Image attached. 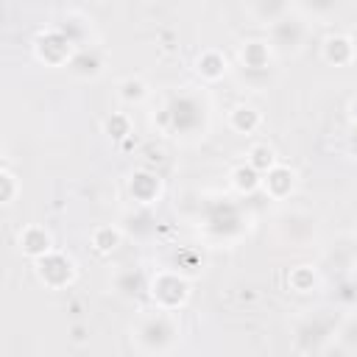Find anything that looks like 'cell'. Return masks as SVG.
<instances>
[{"label": "cell", "mask_w": 357, "mask_h": 357, "mask_svg": "<svg viewBox=\"0 0 357 357\" xmlns=\"http://www.w3.org/2000/svg\"><path fill=\"white\" fill-rule=\"evenodd\" d=\"M0 181H3L0 201H3V204H11V201H14V195H17V187H20V184H17V178H14V173L6 167V170L0 173Z\"/></svg>", "instance_id": "44dd1931"}, {"label": "cell", "mask_w": 357, "mask_h": 357, "mask_svg": "<svg viewBox=\"0 0 357 357\" xmlns=\"http://www.w3.org/2000/svg\"><path fill=\"white\" fill-rule=\"evenodd\" d=\"M248 156H251L248 165H251L254 170H271V167H273V151H271L268 145H254Z\"/></svg>", "instance_id": "e0dca14e"}, {"label": "cell", "mask_w": 357, "mask_h": 357, "mask_svg": "<svg viewBox=\"0 0 357 357\" xmlns=\"http://www.w3.org/2000/svg\"><path fill=\"white\" fill-rule=\"evenodd\" d=\"M254 11L265 25H271V22H276L287 14V0H257Z\"/></svg>", "instance_id": "7c38bea8"}, {"label": "cell", "mask_w": 357, "mask_h": 357, "mask_svg": "<svg viewBox=\"0 0 357 357\" xmlns=\"http://www.w3.org/2000/svg\"><path fill=\"white\" fill-rule=\"evenodd\" d=\"M36 45H47V50H36L45 64H70V59L75 56L73 53L75 45L70 42V36L61 28H50L47 33H42L36 39Z\"/></svg>", "instance_id": "5b68a950"}, {"label": "cell", "mask_w": 357, "mask_h": 357, "mask_svg": "<svg viewBox=\"0 0 357 357\" xmlns=\"http://www.w3.org/2000/svg\"><path fill=\"white\" fill-rule=\"evenodd\" d=\"M131 337L137 340V346L142 351H167V349H173V343L178 337V326L173 324V318L167 312H153V315H145L137 321Z\"/></svg>", "instance_id": "7a4b0ae2"}, {"label": "cell", "mask_w": 357, "mask_h": 357, "mask_svg": "<svg viewBox=\"0 0 357 357\" xmlns=\"http://www.w3.org/2000/svg\"><path fill=\"white\" fill-rule=\"evenodd\" d=\"M304 39H307V22L301 17L284 14L282 20L271 22V47H276L279 53H296V50H301Z\"/></svg>", "instance_id": "3957f363"}, {"label": "cell", "mask_w": 357, "mask_h": 357, "mask_svg": "<svg viewBox=\"0 0 357 357\" xmlns=\"http://www.w3.org/2000/svg\"><path fill=\"white\" fill-rule=\"evenodd\" d=\"M153 298L165 307V310H173L178 307L184 298H187V282L178 276V273H159L153 279V287H151Z\"/></svg>", "instance_id": "8992f818"}, {"label": "cell", "mask_w": 357, "mask_h": 357, "mask_svg": "<svg viewBox=\"0 0 357 357\" xmlns=\"http://www.w3.org/2000/svg\"><path fill=\"white\" fill-rule=\"evenodd\" d=\"M165 120L173 134H195V131H204L206 106L198 95L181 92V95L170 98V103L165 106Z\"/></svg>", "instance_id": "6da1fadb"}, {"label": "cell", "mask_w": 357, "mask_h": 357, "mask_svg": "<svg viewBox=\"0 0 357 357\" xmlns=\"http://www.w3.org/2000/svg\"><path fill=\"white\" fill-rule=\"evenodd\" d=\"M89 50H92V47H78L75 56L70 59V67H73L75 73H81V75H95V73L100 70V61L92 59Z\"/></svg>", "instance_id": "5bb4252c"}, {"label": "cell", "mask_w": 357, "mask_h": 357, "mask_svg": "<svg viewBox=\"0 0 357 357\" xmlns=\"http://www.w3.org/2000/svg\"><path fill=\"white\" fill-rule=\"evenodd\" d=\"M20 251H25L33 259L45 257L47 251H53L50 248V234L42 226H28L25 231H20Z\"/></svg>", "instance_id": "52a82bcc"}, {"label": "cell", "mask_w": 357, "mask_h": 357, "mask_svg": "<svg viewBox=\"0 0 357 357\" xmlns=\"http://www.w3.org/2000/svg\"><path fill=\"white\" fill-rule=\"evenodd\" d=\"M240 56H243V67H245L248 73H259V70L268 67L271 47H268L265 42H245V47H243Z\"/></svg>", "instance_id": "30bf717a"}, {"label": "cell", "mask_w": 357, "mask_h": 357, "mask_svg": "<svg viewBox=\"0 0 357 357\" xmlns=\"http://www.w3.org/2000/svg\"><path fill=\"white\" fill-rule=\"evenodd\" d=\"M92 240H95V245H98V251H112L114 245H117V240H120V234L114 231V229H98L95 234H92Z\"/></svg>", "instance_id": "ffe728a7"}, {"label": "cell", "mask_w": 357, "mask_h": 357, "mask_svg": "<svg viewBox=\"0 0 357 357\" xmlns=\"http://www.w3.org/2000/svg\"><path fill=\"white\" fill-rule=\"evenodd\" d=\"M198 73H201L204 78H209V81L220 78V75L226 73V61H223V56L215 53V50H206V53L198 59Z\"/></svg>", "instance_id": "8fae6325"}, {"label": "cell", "mask_w": 357, "mask_h": 357, "mask_svg": "<svg viewBox=\"0 0 357 357\" xmlns=\"http://www.w3.org/2000/svg\"><path fill=\"white\" fill-rule=\"evenodd\" d=\"M351 42H354V53H357V33H354V36H351Z\"/></svg>", "instance_id": "603a6c76"}, {"label": "cell", "mask_w": 357, "mask_h": 357, "mask_svg": "<svg viewBox=\"0 0 357 357\" xmlns=\"http://www.w3.org/2000/svg\"><path fill=\"white\" fill-rule=\"evenodd\" d=\"M340 6H343V0H298V8L310 17H318V20L332 17Z\"/></svg>", "instance_id": "4fadbf2b"}, {"label": "cell", "mask_w": 357, "mask_h": 357, "mask_svg": "<svg viewBox=\"0 0 357 357\" xmlns=\"http://www.w3.org/2000/svg\"><path fill=\"white\" fill-rule=\"evenodd\" d=\"M257 170L248 165V167H237L234 173H231V184L240 190V192H248V190H254L257 187Z\"/></svg>", "instance_id": "ac0fdd59"}, {"label": "cell", "mask_w": 357, "mask_h": 357, "mask_svg": "<svg viewBox=\"0 0 357 357\" xmlns=\"http://www.w3.org/2000/svg\"><path fill=\"white\" fill-rule=\"evenodd\" d=\"M114 284H117V290H120L123 296H131V293H139V290H142V276L134 273V271H123Z\"/></svg>", "instance_id": "d6986e66"}, {"label": "cell", "mask_w": 357, "mask_h": 357, "mask_svg": "<svg viewBox=\"0 0 357 357\" xmlns=\"http://www.w3.org/2000/svg\"><path fill=\"white\" fill-rule=\"evenodd\" d=\"M36 273L47 287H64L73 279V262L64 254L47 251L45 257L36 259Z\"/></svg>", "instance_id": "277c9868"}, {"label": "cell", "mask_w": 357, "mask_h": 357, "mask_svg": "<svg viewBox=\"0 0 357 357\" xmlns=\"http://www.w3.org/2000/svg\"><path fill=\"white\" fill-rule=\"evenodd\" d=\"M293 181H296V176H293L290 167L273 165V167L268 170V176H265V190H268L273 198H284V195L293 190Z\"/></svg>", "instance_id": "9c48e42d"}, {"label": "cell", "mask_w": 357, "mask_h": 357, "mask_svg": "<svg viewBox=\"0 0 357 357\" xmlns=\"http://www.w3.org/2000/svg\"><path fill=\"white\" fill-rule=\"evenodd\" d=\"M231 126L237 128V131H254L257 126H259V114L251 109V106H237L234 112H231Z\"/></svg>", "instance_id": "9a60e30c"}, {"label": "cell", "mask_w": 357, "mask_h": 357, "mask_svg": "<svg viewBox=\"0 0 357 357\" xmlns=\"http://www.w3.org/2000/svg\"><path fill=\"white\" fill-rule=\"evenodd\" d=\"M354 56V42L349 36H329L324 42V59L332 64H349Z\"/></svg>", "instance_id": "ba28073f"}, {"label": "cell", "mask_w": 357, "mask_h": 357, "mask_svg": "<svg viewBox=\"0 0 357 357\" xmlns=\"http://www.w3.org/2000/svg\"><path fill=\"white\" fill-rule=\"evenodd\" d=\"M106 131H109L112 137H117V139H120V137H126V134H128V120H126L123 114H112V117L106 120Z\"/></svg>", "instance_id": "7402d4cb"}, {"label": "cell", "mask_w": 357, "mask_h": 357, "mask_svg": "<svg viewBox=\"0 0 357 357\" xmlns=\"http://www.w3.org/2000/svg\"><path fill=\"white\" fill-rule=\"evenodd\" d=\"M145 95H148V89H145V84H142L139 78H126V81L120 84V98H123L126 103H139Z\"/></svg>", "instance_id": "2e32d148"}]
</instances>
